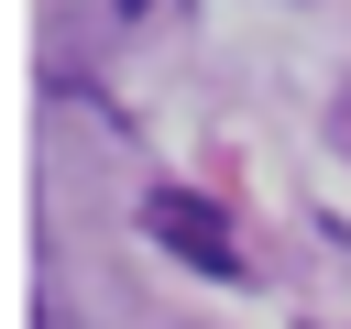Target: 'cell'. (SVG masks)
Segmentation results:
<instances>
[{
  "instance_id": "cell-1",
  "label": "cell",
  "mask_w": 351,
  "mask_h": 329,
  "mask_svg": "<svg viewBox=\"0 0 351 329\" xmlns=\"http://www.w3.org/2000/svg\"><path fill=\"white\" fill-rule=\"evenodd\" d=\"M143 230H154L186 274H208V285H252V274H241V241H230V230H219V208H208V197H186V186H154V197H143Z\"/></svg>"
},
{
  "instance_id": "cell-2",
  "label": "cell",
  "mask_w": 351,
  "mask_h": 329,
  "mask_svg": "<svg viewBox=\"0 0 351 329\" xmlns=\"http://www.w3.org/2000/svg\"><path fill=\"white\" fill-rule=\"evenodd\" d=\"M33 329H77V307H55V296H33Z\"/></svg>"
},
{
  "instance_id": "cell-3",
  "label": "cell",
  "mask_w": 351,
  "mask_h": 329,
  "mask_svg": "<svg viewBox=\"0 0 351 329\" xmlns=\"http://www.w3.org/2000/svg\"><path fill=\"white\" fill-rule=\"evenodd\" d=\"M121 11H165V22H186V0H121Z\"/></svg>"
},
{
  "instance_id": "cell-4",
  "label": "cell",
  "mask_w": 351,
  "mask_h": 329,
  "mask_svg": "<svg viewBox=\"0 0 351 329\" xmlns=\"http://www.w3.org/2000/svg\"><path fill=\"white\" fill-rule=\"evenodd\" d=\"M176 329H208V318H176Z\"/></svg>"
},
{
  "instance_id": "cell-5",
  "label": "cell",
  "mask_w": 351,
  "mask_h": 329,
  "mask_svg": "<svg viewBox=\"0 0 351 329\" xmlns=\"http://www.w3.org/2000/svg\"><path fill=\"white\" fill-rule=\"evenodd\" d=\"M340 132H351V121H340Z\"/></svg>"
}]
</instances>
